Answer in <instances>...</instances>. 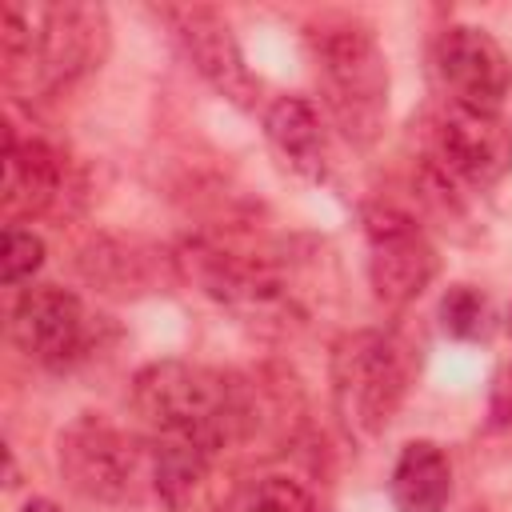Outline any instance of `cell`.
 Segmentation results:
<instances>
[{
    "mask_svg": "<svg viewBox=\"0 0 512 512\" xmlns=\"http://www.w3.org/2000/svg\"><path fill=\"white\" fill-rule=\"evenodd\" d=\"M112 24L100 4H32L4 0L0 60L4 84L20 96H52L96 72L108 56Z\"/></svg>",
    "mask_w": 512,
    "mask_h": 512,
    "instance_id": "7a4b0ae2",
    "label": "cell"
},
{
    "mask_svg": "<svg viewBox=\"0 0 512 512\" xmlns=\"http://www.w3.org/2000/svg\"><path fill=\"white\" fill-rule=\"evenodd\" d=\"M68 200H80V180L64 148L44 136H24L12 120L4 128V212L12 224L32 216L72 212Z\"/></svg>",
    "mask_w": 512,
    "mask_h": 512,
    "instance_id": "9c48e42d",
    "label": "cell"
},
{
    "mask_svg": "<svg viewBox=\"0 0 512 512\" xmlns=\"http://www.w3.org/2000/svg\"><path fill=\"white\" fill-rule=\"evenodd\" d=\"M264 136L296 176L312 184L328 180V136H324V124L312 100L276 96L264 108Z\"/></svg>",
    "mask_w": 512,
    "mask_h": 512,
    "instance_id": "7c38bea8",
    "label": "cell"
},
{
    "mask_svg": "<svg viewBox=\"0 0 512 512\" xmlns=\"http://www.w3.org/2000/svg\"><path fill=\"white\" fill-rule=\"evenodd\" d=\"M156 16L172 28L188 64L212 84V92H220L228 104H236L244 112H252L260 104V80L244 64L240 40L216 8H208V4H160Z\"/></svg>",
    "mask_w": 512,
    "mask_h": 512,
    "instance_id": "ba28073f",
    "label": "cell"
},
{
    "mask_svg": "<svg viewBox=\"0 0 512 512\" xmlns=\"http://www.w3.org/2000/svg\"><path fill=\"white\" fill-rule=\"evenodd\" d=\"M132 408L152 440L188 444L212 460L248 440L260 420L248 380L184 360L144 364L132 380Z\"/></svg>",
    "mask_w": 512,
    "mask_h": 512,
    "instance_id": "6da1fadb",
    "label": "cell"
},
{
    "mask_svg": "<svg viewBox=\"0 0 512 512\" xmlns=\"http://www.w3.org/2000/svg\"><path fill=\"white\" fill-rule=\"evenodd\" d=\"M24 512H60V504H52V500H44V496H32V500L24 504Z\"/></svg>",
    "mask_w": 512,
    "mask_h": 512,
    "instance_id": "ac0fdd59",
    "label": "cell"
},
{
    "mask_svg": "<svg viewBox=\"0 0 512 512\" xmlns=\"http://www.w3.org/2000/svg\"><path fill=\"white\" fill-rule=\"evenodd\" d=\"M428 164L464 188H492L512 168V128L444 100L428 124Z\"/></svg>",
    "mask_w": 512,
    "mask_h": 512,
    "instance_id": "52a82bcc",
    "label": "cell"
},
{
    "mask_svg": "<svg viewBox=\"0 0 512 512\" xmlns=\"http://www.w3.org/2000/svg\"><path fill=\"white\" fill-rule=\"evenodd\" d=\"M308 508H312L308 492L288 476H260L236 500V512H308Z\"/></svg>",
    "mask_w": 512,
    "mask_h": 512,
    "instance_id": "9a60e30c",
    "label": "cell"
},
{
    "mask_svg": "<svg viewBox=\"0 0 512 512\" xmlns=\"http://www.w3.org/2000/svg\"><path fill=\"white\" fill-rule=\"evenodd\" d=\"M332 120L352 144H372L388 116V60L360 16H320L304 32Z\"/></svg>",
    "mask_w": 512,
    "mask_h": 512,
    "instance_id": "3957f363",
    "label": "cell"
},
{
    "mask_svg": "<svg viewBox=\"0 0 512 512\" xmlns=\"http://www.w3.org/2000/svg\"><path fill=\"white\" fill-rule=\"evenodd\" d=\"M44 264V240L32 228L8 224L4 228V248H0V280L8 288H20L24 280H32V272Z\"/></svg>",
    "mask_w": 512,
    "mask_h": 512,
    "instance_id": "2e32d148",
    "label": "cell"
},
{
    "mask_svg": "<svg viewBox=\"0 0 512 512\" xmlns=\"http://www.w3.org/2000/svg\"><path fill=\"white\" fill-rule=\"evenodd\" d=\"M388 500L396 512H444L452 500V464L444 448L432 440L404 444L388 476Z\"/></svg>",
    "mask_w": 512,
    "mask_h": 512,
    "instance_id": "4fadbf2b",
    "label": "cell"
},
{
    "mask_svg": "<svg viewBox=\"0 0 512 512\" xmlns=\"http://www.w3.org/2000/svg\"><path fill=\"white\" fill-rule=\"evenodd\" d=\"M416 376V356L396 332L360 328L332 348V400L348 432L380 436L400 412Z\"/></svg>",
    "mask_w": 512,
    "mask_h": 512,
    "instance_id": "277c9868",
    "label": "cell"
},
{
    "mask_svg": "<svg viewBox=\"0 0 512 512\" xmlns=\"http://www.w3.org/2000/svg\"><path fill=\"white\" fill-rule=\"evenodd\" d=\"M432 64L448 104L500 116L512 92V60L492 32L476 24H448L432 44Z\"/></svg>",
    "mask_w": 512,
    "mask_h": 512,
    "instance_id": "30bf717a",
    "label": "cell"
},
{
    "mask_svg": "<svg viewBox=\"0 0 512 512\" xmlns=\"http://www.w3.org/2000/svg\"><path fill=\"white\" fill-rule=\"evenodd\" d=\"M364 240H368V284L380 304L404 308L436 280L440 256L432 240L396 204L364 208Z\"/></svg>",
    "mask_w": 512,
    "mask_h": 512,
    "instance_id": "8992f818",
    "label": "cell"
},
{
    "mask_svg": "<svg viewBox=\"0 0 512 512\" xmlns=\"http://www.w3.org/2000/svg\"><path fill=\"white\" fill-rule=\"evenodd\" d=\"M484 320H488V300L480 288L472 284H452L444 296H440V328L452 336V340H476L484 332Z\"/></svg>",
    "mask_w": 512,
    "mask_h": 512,
    "instance_id": "5bb4252c",
    "label": "cell"
},
{
    "mask_svg": "<svg viewBox=\"0 0 512 512\" xmlns=\"http://www.w3.org/2000/svg\"><path fill=\"white\" fill-rule=\"evenodd\" d=\"M60 476L72 492L100 504H128L140 488H152V440H136L124 428L80 416L60 432Z\"/></svg>",
    "mask_w": 512,
    "mask_h": 512,
    "instance_id": "5b68a950",
    "label": "cell"
},
{
    "mask_svg": "<svg viewBox=\"0 0 512 512\" xmlns=\"http://www.w3.org/2000/svg\"><path fill=\"white\" fill-rule=\"evenodd\" d=\"M12 340L24 356L52 372L76 368L92 348V324L76 292L60 284H32L12 308Z\"/></svg>",
    "mask_w": 512,
    "mask_h": 512,
    "instance_id": "8fae6325",
    "label": "cell"
},
{
    "mask_svg": "<svg viewBox=\"0 0 512 512\" xmlns=\"http://www.w3.org/2000/svg\"><path fill=\"white\" fill-rule=\"evenodd\" d=\"M488 424L492 428H512V360H504L492 376L488 388Z\"/></svg>",
    "mask_w": 512,
    "mask_h": 512,
    "instance_id": "e0dca14e",
    "label": "cell"
}]
</instances>
